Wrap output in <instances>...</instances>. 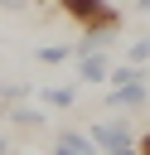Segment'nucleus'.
Here are the masks:
<instances>
[{
	"mask_svg": "<svg viewBox=\"0 0 150 155\" xmlns=\"http://www.w3.org/2000/svg\"><path fill=\"white\" fill-rule=\"evenodd\" d=\"M77 78H82V82H111V58H106V48L77 53Z\"/></svg>",
	"mask_w": 150,
	"mask_h": 155,
	"instance_id": "nucleus-4",
	"label": "nucleus"
},
{
	"mask_svg": "<svg viewBox=\"0 0 150 155\" xmlns=\"http://www.w3.org/2000/svg\"><path fill=\"white\" fill-rule=\"evenodd\" d=\"M58 10L77 24V29H87V34H116L121 29V15H116V5L111 0H58Z\"/></svg>",
	"mask_w": 150,
	"mask_h": 155,
	"instance_id": "nucleus-1",
	"label": "nucleus"
},
{
	"mask_svg": "<svg viewBox=\"0 0 150 155\" xmlns=\"http://www.w3.org/2000/svg\"><path fill=\"white\" fill-rule=\"evenodd\" d=\"M10 121H15V126H44V111H34V107H10Z\"/></svg>",
	"mask_w": 150,
	"mask_h": 155,
	"instance_id": "nucleus-7",
	"label": "nucleus"
},
{
	"mask_svg": "<svg viewBox=\"0 0 150 155\" xmlns=\"http://www.w3.org/2000/svg\"><path fill=\"white\" fill-rule=\"evenodd\" d=\"M140 150H145V155H150V136H140Z\"/></svg>",
	"mask_w": 150,
	"mask_h": 155,
	"instance_id": "nucleus-12",
	"label": "nucleus"
},
{
	"mask_svg": "<svg viewBox=\"0 0 150 155\" xmlns=\"http://www.w3.org/2000/svg\"><path fill=\"white\" fill-rule=\"evenodd\" d=\"M44 107H73V87H44Z\"/></svg>",
	"mask_w": 150,
	"mask_h": 155,
	"instance_id": "nucleus-6",
	"label": "nucleus"
},
{
	"mask_svg": "<svg viewBox=\"0 0 150 155\" xmlns=\"http://www.w3.org/2000/svg\"><path fill=\"white\" fill-rule=\"evenodd\" d=\"M68 58V48L63 44H48V48H39V63H63Z\"/></svg>",
	"mask_w": 150,
	"mask_h": 155,
	"instance_id": "nucleus-8",
	"label": "nucleus"
},
{
	"mask_svg": "<svg viewBox=\"0 0 150 155\" xmlns=\"http://www.w3.org/2000/svg\"><path fill=\"white\" fill-rule=\"evenodd\" d=\"M0 5H5V10H24V0H0Z\"/></svg>",
	"mask_w": 150,
	"mask_h": 155,
	"instance_id": "nucleus-10",
	"label": "nucleus"
},
{
	"mask_svg": "<svg viewBox=\"0 0 150 155\" xmlns=\"http://www.w3.org/2000/svg\"><path fill=\"white\" fill-rule=\"evenodd\" d=\"M53 155H97V140H92V131L82 136V131H58L53 136Z\"/></svg>",
	"mask_w": 150,
	"mask_h": 155,
	"instance_id": "nucleus-5",
	"label": "nucleus"
},
{
	"mask_svg": "<svg viewBox=\"0 0 150 155\" xmlns=\"http://www.w3.org/2000/svg\"><path fill=\"white\" fill-rule=\"evenodd\" d=\"M92 140H97V150H102V155H121L126 145H135L126 121H97V126H92Z\"/></svg>",
	"mask_w": 150,
	"mask_h": 155,
	"instance_id": "nucleus-2",
	"label": "nucleus"
},
{
	"mask_svg": "<svg viewBox=\"0 0 150 155\" xmlns=\"http://www.w3.org/2000/svg\"><path fill=\"white\" fill-rule=\"evenodd\" d=\"M126 58H131V63H150V39L131 44V48H126Z\"/></svg>",
	"mask_w": 150,
	"mask_h": 155,
	"instance_id": "nucleus-9",
	"label": "nucleus"
},
{
	"mask_svg": "<svg viewBox=\"0 0 150 155\" xmlns=\"http://www.w3.org/2000/svg\"><path fill=\"white\" fill-rule=\"evenodd\" d=\"M145 102H150L145 82H111V92H106V107H116V111H135Z\"/></svg>",
	"mask_w": 150,
	"mask_h": 155,
	"instance_id": "nucleus-3",
	"label": "nucleus"
},
{
	"mask_svg": "<svg viewBox=\"0 0 150 155\" xmlns=\"http://www.w3.org/2000/svg\"><path fill=\"white\" fill-rule=\"evenodd\" d=\"M0 155H10V145H5V136H0Z\"/></svg>",
	"mask_w": 150,
	"mask_h": 155,
	"instance_id": "nucleus-13",
	"label": "nucleus"
},
{
	"mask_svg": "<svg viewBox=\"0 0 150 155\" xmlns=\"http://www.w3.org/2000/svg\"><path fill=\"white\" fill-rule=\"evenodd\" d=\"M135 10H140V15H150V0H135Z\"/></svg>",
	"mask_w": 150,
	"mask_h": 155,
	"instance_id": "nucleus-11",
	"label": "nucleus"
}]
</instances>
